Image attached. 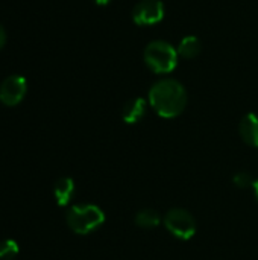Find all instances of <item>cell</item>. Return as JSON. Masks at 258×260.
<instances>
[{
	"mask_svg": "<svg viewBox=\"0 0 258 260\" xmlns=\"http://www.w3.org/2000/svg\"><path fill=\"white\" fill-rule=\"evenodd\" d=\"M176 50H178V55H179L181 58L192 59V58H196V56L201 53V50H202V43H201V40H199L198 37L189 35V37H184V38L179 41Z\"/></svg>",
	"mask_w": 258,
	"mask_h": 260,
	"instance_id": "30bf717a",
	"label": "cell"
},
{
	"mask_svg": "<svg viewBox=\"0 0 258 260\" xmlns=\"http://www.w3.org/2000/svg\"><path fill=\"white\" fill-rule=\"evenodd\" d=\"M252 190H254V195H255V198H257L258 201V178L252 183Z\"/></svg>",
	"mask_w": 258,
	"mask_h": 260,
	"instance_id": "9a60e30c",
	"label": "cell"
},
{
	"mask_svg": "<svg viewBox=\"0 0 258 260\" xmlns=\"http://www.w3.org/2000/svg\"><path fill=\"white\" fill-rule=\"evenodd\" d=\"M146 110H148L146 101L143 98H135V99H131L125 104L123 111H122V117L126 123L134 125V123H138L146 116Z\"/></svg>",
	"mask_w": 258,
	"mask_h": 260,
	"instance_id": "ba28073f",
	"label": "cell"
},
{
	"mask_svg": "<svg viewBox=\"0 0 258 260\" xmlns=\"http://www.w3.org/2000/svg\"><path fill=\"white\" fill-rule=\"evenodd\" d=\"M239 133L245 143H248L252 148H258V114L255 113L246 114L240 120Z\"/></svg>",
	"mask_w": 258,
	"mask_h": 260,
	"instance_id": "52a82bcc",
	"label": "cell"
},
{
	"mask_svg": "<svg viewBox=\"0 0 258 260\" xmlns=\"http://www.w3.org/2000/svg\"><path fill=\"white\" fill-rule=\"evenodd\" d=\"M75 181L68 177H62L59 178L55 186H53V197H55V201L59 207H65L70 204V201L73 200L75 197Z\"/></svg>",
	"mask_w": 258,
	"mask_h": 260,
	"instance_id": "9c48e42d",
	"label": "cell"
},
{
	"mask_svg": "<svg viewBox=\"0 0 258 260\" xmlns=\"http://www.w3.org/2000/svg\"><path fill=\"white\" fill-rule=\"evenodd\" d=\"M67 225L76 235H90L105 222V213L94 204H78L70 207L65 216Z\"/></svg>",
	"mask_w": 258,
	"mask_h": 260,
	"instance_id": "7a4b0ae2",
	"label": "cell"
},
{
	"mask_svg": "<svg viewBox=\"0 0 258 260\" xmlns=\"http://www.w3.org/2000/svg\"><path fill=\"white\" fill-rule=\"evenodd\" d=\"M93 2H94L96 5H99V6H105V5H108L111 0H93Z\"/></svg>",
	"mask_w": 258,
	"mask_h": 260,
	"instance_id": "2e32d148",
	"label": "cell"
},
{
	"mask_svg": "<svg viewBox=\"0 0 258 260\" xmlns=\"http://www.w3.org/2000/svg\"><path fill=\"white\" fill-rule=\"evenodd\" d=\"M160 222H161V216L152 209L140 210L135 215V224L141 229H155L160 225Z\"/></svg>",
	"mask_w": 258,
	"mask_h": 260,
	"instance_id": "8fae6325",
	"label": "cell"
},
{
	"mask_svg": "<svg viewBox=\"0 0 258 260\" xmlns=\"http://www.w3.org/2000/svg\"><path fill=\"white\" fill-rule=\"evenodd\" d=\"M27 91V82L20 75H11L0 84V102L6 107L18 105Z\"/></svg>",
	"mask_w": 258,
	"mask_h": 260,
	"instance_id": "8992f818",
	"label": "cell"
},
{
	"mask_svg": "<svg viewBox=\"0 0 258 260\" xmlns=\"http://www.w3.org/2000/svg\"><path fill=\"white\" fill-rule=\"evenodd\" d=\"M178 50L164 40L151 41L144 49V62L146 66L158 75L170 73L178 66Z\"/></svg>",
	"mask_w": 258,
	"mask_h": 260,
	"instance_id": "3957f363",
	"label": "cell"
},
{
	"mask_svg": "<svg viewBox=\"0 0 258 260\" xmlns=\"http://www.w3.org/2000/svg\"><path fill=\"white\" fill-rule=\"evenodd\" d=\"M149 105L160 117H178L187 105V91L176 79L157 81L149 90Z\"/></svg>",
	"mask_w": 258,
	"mask_h": 260,
	"instance_id": "6da1fadb",
	"label": "cell"
},
{
	"mask_svg": "<svg viewBox=\"0 0 258 260\" xmlns=\"http://www.w3.org/2000/svg\"><path fill=\"white\" fill-rule=\"evenodd\" d=\"M5 43H6V32H5L3 26L0 24V50H2V47L5 46Z\"/></svg>",
	"mask_w": 258,
	"mask_h": 260,
	"instance_id": "5bb4252c",
	"label": "cell"
},
{
	"mask_svg": "<svg viewBox=\"0 0 258 260\" xmlns=\"http://www.w3.org/2000/svg\"><path fill=\"white\" fill-rule=\"evenodd\" d=\"M20 253L18 244L12 239H5L0 242V260L15 259Z\"/></svg>",
	"mask_w": 258,
	"mask_h": 260,
	"instance_id": "7c38bea8",
	"label": "cell"
},
{
	"mask_svg": "<svg viewBox=\"0 0 258 260\" xmlns=\"http://www.w3.org/2000/svg\"><path fill=\"white\" fill-rule=\"evenodd\" d=\"M164 18V5L160 0H140L132 9V20L138 26H154Z\"/></svg>",
	"mask_w": 258,
	"mask_h": 260,
	"instance_id": "5b68a950",
	"label": "cell"
},
{
	"mask_svg": "<svg viewBox=\"0 0 258 260\" xmlns=\"http://www.w3.org/2000/svg\"><path fill=\"white\" fill-rule=\"evenodd\" d=\"M234 184L237 186V187H240V189H243V187H249V186H252V180H251V175L249 174H246V172H240V174H237L236 177H234Z\"/></svg>",
	"mask_w": 258,
	"mask_h": 260,
	"instance_id": "4fadbf2b",
	"label": "cell"
},
{
	"mask_svg": "<svg viewBox=\"0 0 258 260\" xmlns=\"http://www.w3.org/2000/svg\"><path fill=\"white\" fill-rule=\"evenodd\" d=\"M164 227L176 239L190 241L196 233V221L186 209H172L164 216Z\"/></svg>",
	"mask_w": 258,
	"mask_h": 260,
	"instance_id": "277c9868",
	"label": "cell"
}]
</instances>
